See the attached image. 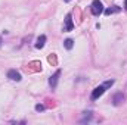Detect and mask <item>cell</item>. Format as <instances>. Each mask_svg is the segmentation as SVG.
<instances>
[{
  "mask_svg": "<svg viewBox=\"0 0 127 125\" xmlns=\"http://www.w3.org/2000/svg\"><path fill=\"white\" fill-rule=\"evenodd\" d=\"M90 10H92V13L95 15V16H99L100 13H103V4H102V1H99V0H93V3H92V6H90Z\"/></svg>",
  "mask_w": 127,
  "mask_h": 125,
  "instance_id": "6da1fadb",
  "label": "cell"
},
{
  "mask_svg": "<svg viewBox=\"0 0 127 125\" xmlns=\"http://www.w3.org/2000/svg\"><path fill=\"white\" fill-rule=\"evenodd\" d=\"M106 88H108V87H106L105 84H100V85H97L95 90L92 91V96H90V99H92V100H97V99H99L102 94L106 91Z\"/></svg>",
  "mask_w": 127,
  "mask_h": 125,
  "instance_id": "7a4b0ae2",
  "label": "cell"
},
{
  "mask_svg": "<svg viewBox=\"0 0 127 125\" xmlns=\"http://www.w3.org/2000/svg\"><path fill=\"white\" fill-rule=\"evenodd\" d=\"M59 75H61V69H58V71L49 78V85L52 87V90L56 88V85H58V80H59Z\"/></svg>",
  "mask_w": 127,
  "mask_h": 125,
  "instance_id": "3957f363",
  "label": "cell"
},
{
  "mask_svg": "<svg viewBox=\"0 0 127 125\" xmlns=\"http://www.w3.org/2000/svg\"><path fill=\"white\" fill-rule=\"evenodd\" d=\"M72 28H74L72 16H71V13H66V16H65V27H64V31H72Z\"/></svg>",
  "mask_w": 127,
  "mask_h": 125,
  "instance_id": "277c9868",
  "label": "cell"
},
{
  "mask_svg": "<svg viewBox=\"0 0 127 125\" xmlns=\"http://www.w3.org/2000/svg\"><path fill=\"white\" fill-rule=\"evenodd\" d=\"M7 78H9V80H12V81H16V83L22 80L21 74H19V72H18L16 69H10V71L7 72Z\"/></svg>",
  "mask_w": 127,
  "mask_h": 125,
  "instance_id": "5b68a950",
  "label": "cell"
},
{
  "mask_svg": "<svg viewBox=\"0 0 127 125\" xmlns=\"http://www.w3.org/2000/svg\"><path fill=\"white\" fill-rule=\"evenodd\" d=\"M124 99H126V97H124L123 93H115L114 97H112V104H114V106H120V104L124 102Z\"/></svg>",
  "mask_w": 127,
  "mask_h": 125,
  "instance_id": "8992f818",
  "label": "cell"
},
{
  "mask_svg": "<svg viewBox=\"0 0 127 125\" xmlns=\"http://www.w3.org/2000/svg\"><path fill=\"white\" fill-rule=\"evenodd\" d=\"M44 43H46V35H44V34H41V35L37 38L35 49H43V47H44Z\"/></svg>",
  "mask_w": 127,
  "mask_h": 125,
  "instance_id": "52a82bcc",
  "label": "cell"
},
{
  "mask_svg": "<svg viewBox=\"0 0 127 125\" xmlns=\"http://www.w3.org/2000/svg\"><path fill=\"white\" fill-rule=\"evenodd\" d=\"M120 10H121V7H118V6H112V7L105 9V10H103V13H105V15H112V13H118Z\"/></svg>",
  "mask_w": 127,
  "mask_h": 125,
  "instance_id": "ba28073f",
  "label": "cell"
},
{
  "mask_svg": "<svg viewBox=\"0 0 127 125\" xmlns=\"http://www.w3.org/2000/svg\"><path fill=\"white\" fill-rule=\"evenodd\" d=\"M92 116H93V115H92V112H90V110H87V112H84V115H83V118L80 119V122H81V124L90 122V121H92Z\"/></svg>",
  "mask_w": 127,
  "mask_h": 125,
  "instance_id": "9c48e42d",
  "label": "cell"
},
{
  "mask_svg": "<svg viewBox=\"0 0 127 125\" xmlns=\"http://www.w3.org/2000/svg\"><path fill=\"white\" fill-rule=\"evenodd\" d=\"M64 46H65V49H66V50H71V49L74 47V41H72L71 38H66V40L64 41Z\"/></svg>",
  "mask_w": 127,
  "mask_h": 125,
  "instance_id": "30bf717a",
  "label": "cell"
},
{
  "mask_svg": "<svg viewBox=\"0 0 127 125\" xmlns=\"http://www.w3.org/2000/svg\"><path fill=\"white\" fill-rule=\"evenodd\" d=\"M35 110H37V112H43V110H44V106L38 103V104H35Z\"/></svg>",
  "mask_w": 127,
  "mask_h": 125,
  "instance_id": "8fae6325",
  "label": "cell"
},
{
  "mask_svg": "<svg viewBox=\"0 0 127 125\" xmlns=\"http://www.w3.org/2000/svg\"><path fill=\"white\" fill-rule=\"evenodd\" d=\"M124 7H126V10H127V0H124Z\"/></svg>",
  "mask_w": 127,
  "mask_h": 125,
  "instance_id": "7c38bea8",
  "label": "cell"
},
{
  "mask_svg": "<svg viewBox=\"0 0 127 125\" xmlns=\"http://www.w3.org/2000/svg\"><path fill=\"white\" fill-rule=\"evenodd\" d=\"M0 46H1V38H0Z\"/></svg>",
  "mask_w": 127,
  "mask_h": 125,
  "instance_id": "4fadbf2b",
  "label": "cell"
}]
</instances>
